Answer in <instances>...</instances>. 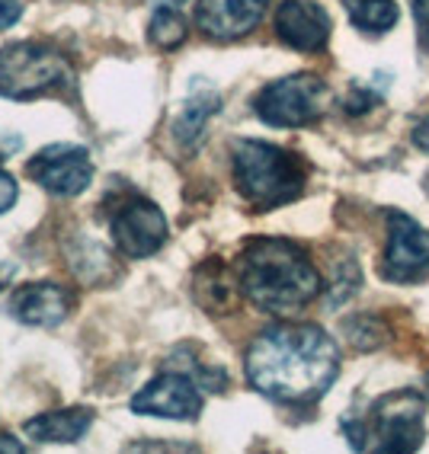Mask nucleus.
<instances>
[{"mask_svg": "<svg viewBox=\"0 0 429 454\" xmlns=\"http://www.w3.org/2000/svg\"><path fill=\"white\" fill-rule=\"evenodd\" d=\"M413 17H417V26H420L423 45L429 49V0H413Z\"/></svg>", "mask_w": 429, "mask_h": 454, "instance_id": "obj_23", "label": "nucleus"}, {"mask_svg": "<svg viewBox=\"0 0 429 454\" xmlns=\"http://www.w3.org/2000/svg\"><path fill=\"white\" fill-rule=\"evenodd\" d=\"M17 195H20L17 179L10 176L7 170H0V215L13 208V202H17Z\"/></svg>", "mask_w": 429, "mask_h": 454, "instance_id": "obj_20", "label": "nucleus"}, {"mask_svg": "<svg viewBox=\"0 0 429 454\" xmlns=\"http://www.w3.org/2000/svg\"><path fill=\"white\" fill-rule=\"evenodd\" d=\"M413 145L420 147V151H429V115L423 122H417V129H413Z\"/></svg>", "mask_w": 429, "mask_h": 454, "instance_id": "obj_25", "label": "nucleus"}, {"mask_svg": "<svg viewBox=\"0 0 429 454\" xmlns=\"http://www.w3.org/2000/svg\"><path fill=\"white\" fill-rule=\"evenodd\" d=\"M61 90H74V67L55 45L17 42L0 49V97L23 103Z\"/></svg>", "mask_w": 429, "mask_h": 454, "instance_id": "obj_4", "label": "nucleus"}, {"mask_svg": "<svg viewBox=\"0 0 429 454\" xmlns=\"http://www.w3.org/2000/svg\"><path fill=\"white\" fill-rule=\"evenodd\" d=\"M0 451H23V445L13 442L10 435H0Z\"/></svg>", "mask_w": 429, "mask_h": 454, "instance_id": "obj_27", "label": "nucleus"}, {"mask_svg": "<svg viewBox=\"0 0 429 454\" xmlns=\"http://www.w3.org/2000/svg\"><path fill=\"white\" fill-rule=\"evenodd\" d=\"M375 106V93H365V90L353 87V97H346V113L359 115L365 113V109H372Z\"/></svg>", "mask_w": 429, "mask_h": 454, "instance_id": "obj_22", "label": "nucleus"}, {"mask_svg": "<svg viewBox=\"0 0 429 454\" xmlns=\"http://www.w3.org/2000/svg\"><path fill=\"white\" fill-rule=\"evenodd\" d=\"M426 394H429V374H426Z\"/></svg>", "mask_w": 429, "mask_h": 454, "instance_id": "obj_29", "label": "nucleus"}, {"mask_svg": "<svg viewBox=\"0 0 429 454\" xmlns=\"http://www.w3.org/2000/svg\"><path fill=\"white\" fill-rule=\"evenodd\" d=\"M187 35H189V26H187V20L179 17V10L161 7V4H157L155 17H151V23H147V39L155 42L157 49L173 51L187 42Z\"/></svg>", "mask_w": 429, "mask_h": 454, "instance_id": "obj_18", "label": "nucleus"}, {"mask_svg": "<svg viewBox=\"0 0 429 454\" xmlns=\"http://www.w3.org/2000/svg\"><path fill=\"white\" fill-rule=\"evenodd\" d=\"M237 285L253 308L285 317L317 298L321 272L292 240L257 237L237 260Z\"/></svg>", "mask_w": 429, "mask_h": 454, "instance_id": "obj_2", "label": "nucleus"}, {"mask_svg": "<svg viewBox=\"0 0 429 454\" xmlns=\"http://www.w3.org/2000/svg\"><path fill=\"white\" fill-rule=\"evenodd\" d=\"M429 272V231L401 211L388 215V250L385 276L391 282H417Z\"/></svg>", "mask_w": 429, "mask_h": 454, "instance_id": "obj_10", "label": "nucleus"}, {"mask_svg": "<svg viewBox=\"0 0 429 454\" xmlns=\"http://www.w3.org/2000/svg\"><path fill=\"white\" fill-rule=\"evenodd\" d=\"M93 426V413L83 406H71V410H52V413L33 416L23 422V432L36 442H49V445H71L87 435Z\"/></svg>", "mask_w": 429, "mask_h": 454, "instance_id": "obj_15", "label": "nucleus"}, {"mask_svg": "<svg viewBox=\"0 0 429 454\" xmlns=\"http://www.w3.org/2000/svg\"><path fill=\"white\" fill-rule=\"evenodd\" d=\"M330 90L317 74H292L273 81L253 99V113L273 129H301L324 115Z\"/></svg>", "mask_w": 429, "mask_h": 454, "instance_id": "obj_5", "label": "nucleus"}, {"mask_svg": "<svg viewBox=\"0 0 429 454\" xmlns=\"http://www.w3.org/2000/svg\"><path fill=\"white\" fill-rule=\"evenodd\" d=\"M337 374V342L314 324H275L247 349V381L279 403H311L324 397Z\"/></svg>", "mask_w": 429, "mask_h": 454, "instance_id": "obj_1", "label": "nucleus"}, {"mask_svg": "<svg viewBox=\"0 0 429 454\" xmlns=\"http://www.w3.org/2000/svg\"><path fill=\"white\" fill-rule=\"evenodd\" d=\"M7 310L13 320H20V324L52 330V326L65 324L68 314L74 310V292L58 282L20 285L17 292L10 294Z\"/></svg>", "mask_w": 429, "mask_h": 454, "instance_id": "obj_11", "label": "nucleus"}, {"mask_svg": "<svg viewBox=\"0 0 429 454\" xmlns=\"http://www.w3.org/2000/svg\"><path fill=\"white\" fill-rule=\"evenodd\" d=\"M269 0H199L195 23L211 39H241L266 17Z\"/></svg>", "mask_w": 429, "mask_h": 454, "instance_id": "obj_13", "label": "nucleus"}, {"mask_svg": "<svg viewBox=\"0 0 429 454\" xmlns=\"http://www.w3.org/2000/svg\"><path fill=\"white\" fill-rule=\"evenodd\" d=\"M231 160H234L237 192L259 211L295 202L305 189V163L266 141H234Z\"/></svg>", "mask_w": 429, "mask_h": 454, "instance_id": "obj_3", "label": "nucleus"}, {"mask_svg": "<svg viewBox=\"0 0 429 454\" xmlns=\"http://www.w3.org/2000/svg\"><path fill=\"white\" fill-rule=\"evenodd\" d=\"M26 173L39 183L45 192L58 199H74L90 186L93 179V160L90 151L81 145H49L29 160Z\"/></svg>", "mask_w": 429, "mask_h": 454, "instance_id": "obj_8", "label": "nucleus"}, {"mask_svg": "<svg viewBox=\"0 0 429 454\" xmlns=\"http://www.w3.org/2000/svg\"><path fill=\"white\" fill-rule=\"evenodd\" d=\"M13 276H17V266H13V262H0V288L10 285V278Z\"/></svg>", "mask_w": 429, "mask_h": 454, "instance_id": "obj_26", "label": "nucleus"}, {"mask_svg": "<svg viewBox=\"0 0 429 454\" xmlns=\"http://www.w3.org/2000/svg\"><path fill=\"white\" fill-rule=\"evenodd\" d=\"M23 17V4L20 0H0V29H10Z\"/></svg>", "mask_w": 429, "mask_h": 454, "instance_id": "obj_21", "label": "nucleus"}, {"mask_svg": "<svg viewBox=\"0 0 429 454\" xmlns=\"http://www.w3.org/2000/svg\"><path fill=\"white\" fill-rule=\"evenodd\" d=\"M109 234L122 256L147 260L167 244V218L151 199L129 192L109 211Z\"/></svg>", "mask_w": 429, "mask_h": 454, "instance_id": "obj_7", "label": "nucleus"}, {"mask_svg": "<svg viewBox=\"0 0 429 454\" xmlns=\"http://www.w3.org/2000/svg\"><path fill=\"white\" fill-rule=\"evenodd\" d=\"M20 147H23V138L13 135V131H0V160L10 154H17Z\"/></svg>", "mask_w": 429, "mask_h": 454, "instance_id": "obj_24", "label": "nucleus"}, {"mask_svg": "<svg viewBox=\"0 0 429 454\" xmlns=\"http://www.w3.org/2000/svg\"><path fill=\"white\" fill-rule=\"evenodd\" d=\"M221 109V93L211 87L205 77H193V87H189V97L183 103V113L173 122V138L179 141V147H195L203 141L205 125H209L211 115H218Z\"/></svg>", "mask_w": 429, "mask_h": 454, "instance_id": "obj_14", "label": "nucleus"}, {"mask_svg": "<svg viewBox=\"0 0 429 454\" xmlns=\"http://www.w3.org/2000/svg\"><path fill=\"white\" fill-rule=\"evenodd\" d=\"M131 410L141 416H161V419H195L203 413V394H199V381L187 372H171L157 374L155 381H147L145 387L131 397Z\"/></svg>", "mask_w": 429, "mask_h": 454, "instance_id": "obj_9", "label": "nucleus"}, {"mask_svg": "<svg viewBox=\"0 0 429 454\" xmlns=\"http://www.w3.org/2000/svg\"><path fill=\"white\" fill-rule=\"evenodd\" d=\"M349 23L362 33H388L397 23V4L394 0H343Z\"/></svg>", "mask_w": 429, "mask_h": 454, "instance_id": "obj_17", "label": "nucleus"}, {"mask_svg": "<svg viewBox=\"0 0 429 454\" xmlns=\"http://www.w3.org/2000/svg\"><path fill=\"white\" fill-rule=\"evenodd\" d=\"M372 422L369 426V438H375V451L385 454H404L417 451L426 438V426H423V406L420 394L413 390H394L375 403Z\"/></svg>", "mask_w": 429, "mask_h": 454, "instance_id": "obj_6", "label": "nucleus"}, {"mask_svg": "<svg viewBox=\"0 0 429 454\" xmlns=\"http://www.w3.org/2000/svg\"><path fill=\"white\" fill-rule=\"evenodd\" d=\"M157 4H161V7H177V10H183L189 4V0H157Z\"/></svg>", "mask_w": 429, "mask_h": 454, "instance_id": "obj_28", "label": "nucleus"}, {"mask_svg": "<svg viewBox=\"0 0 429 454\" xmlns=\"http://www.w3.org/2000/svg\"><path fill=\"white\" fill-rule=\"evenodd\" d=\"M273 23L275 35L295 51H321L330 39V17L314 0H282Z\"/></svg>", "mask_w": 429, "mask_h": 454, "instance_id": "obj_12", "label": "nucleus"}, {"mask_svg": "<svg viewBox=\"0 0 429 454\" xmlns=\"http://www.w3.org/2000/svg\"><path fill=\"white\" fill-rule=\"evenodd\" d=\"M193 292H195V301H199L209 314H225V310H231V304H234V292H241V285H234L227 278L225 266H221L218 260H211L195 272Z\"/></svg>", "mask_w": 429, "mask_h": 454, "instance_id": "obj_16", "label": "nucleus"}, {"mask_svg": "<svg viewBox=\"0 0 429 454\" xmlns=\"http://www.w3.org/2000/svg\"><path fill=\"white\" fill-rule=\"evenodd\" d=\"M343 330L349 333V342H353L356 349H378L381 342L388 340V330H385V324H381V320H375V317H369V314L346 320V324H343Z\"/></svg>", "mask_w": 429, "mask_h": 454, "instance_id": "obj_19", "label": "nucleus"}]
</instances>
